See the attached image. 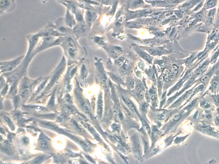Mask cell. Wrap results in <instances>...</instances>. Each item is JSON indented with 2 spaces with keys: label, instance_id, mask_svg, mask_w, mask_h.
<instances>
[{
  "label": "cell",
  "instance_id": "9",
  "mask_svg": "<svg viewBox=\"0 0 219 164\" xmlns=\"http://www.w3.org/2000/svg\"><path fill=\"white\" fill-rule=\"evenodd\" d=\"M25 56L22 55L8 61H1L0 63L1 73H9L13 71L22 62Z\"/></svg>",
  "mask_w": 219,
  "mask_h": 164
},
{
  "label": "cell",
  "instance_id": "56",
  "mask_svg": "<svg viewBox=\"0 0 219 164\" xmlns=\"http://www.w3.org/2000/svg\"><path fill=\"white\" fill-rule=\"evenodd\" d=\"M142 4H143V2L142 0H137V1H135L133 3V6L134 7H137V6L141 5Z\"/></svg>",
  "mask_w": 219,
  "mask_h": 164
},
{
  "label": "cell",
  "instance_id": "7",
  "mask_svg": "<svg viewBox=\"0 0 219 164\" xmlns=\"http://www.w3.org/2000/svg\"><path fill=\"white\" fill-rule=\"evenodd\" d=\"M193 127L196 130L206 136L219 139V135L215 126L199 121L197 124L193 125Z\"/></svg>",
  "mask_w": 219,
  "mask_h": 164
},
{
  "label": "cell",
  "instance_id": "8",
  "mask_svg": "<svg viewBox=\"0 0 219 164\" xmlns=\"http://www.w3.org/2000/svg\"><path fill=\"white\" fill-rule=\"evenodd\" d=\"M219 68V59L216 63L212 66H210L208 69L201 76V77L197 79L194 82L193 87H195L196 86L200 84H203L205 86V88L206 89L209 83L210 79L212 78V76L214 75L217 70Z\"/></svg>",
  "mask_w": 219,
  "mask_h": 164
},
{
  "label": "cell",
  "instance_id": "16",
  "mask_svg": "<svg viewBox=\"0 0 219 164\" xmlns=\"http://www.w3.org/2000/svg\"><path fill=\"white\" fill-rule=\"evenodd\" d=\"M193 87H192L191 88L185 91L184 93H183L182 95L179 98L176 100L175 102H173L170 107H169V109H176L179 107L181 106L183 103L185 101L186 102L187 100L189 98L191 95L193 90Z\"/></svg>",
  "mask_w": 219,
  "mask_h": 164
},
{
  "label": "cell",
  "instance_id": "22",
  "mask_svg": "<svg viewBox=\"0 0 219 164\" xmlns=\"http://www.w3.org/2000/svg\"><path fill=\"white\" fill-rule=\"evenodd\" d=\"M203 96L208 100L216 107H219V93L212 94L206 90L203 94Z\"/></svg>",
  "mask_w": 219,
  "mask_h": 164
},
{
  "label": "cell",
  "instance_id": "52",
  "mask_svg": "<svg viewBox=\"0 0 219 164\" xmlns=\"http://www.w3.org/2000/svg\"><path fill=\"white\" fill-rule=\"evenodd\" d=\"M142 124H143V125L146 128V130L148 131V132L149 133L150 132V125H149L148 123L146 122V121L144 120V119H142Z\"/></svg>",
  "mask_w": 219,
  "mask_h": 164
},
{
  "label": "cell",
  "instance_id": "37",
  "mask_svg": "<svg viewBox=\"0 0 219 164\" xmlns=\"http://www.w3.org/2000/svg\"><path fill=\"white\" fill-rule=\"evenodd\" d=\"M56 88H55V89L52 92V95H51V98H50V99L48 101V103H47V107L50 109H53L55 105V92L56 90Z\"/></svg>",
  "mask_w": 219,
  "mask_h": 164
},
{
  "label": "cell",
  "instance_id": "35",
  "mask_svg": "<svg viewBox=\"0 0 219 164\" xmlns=\"http://www.w3.org/2000/svg\"><path fill=\"white\" fill-rule=\"evenodd\" d=\"M1 116L2 118L3 119L4 121L7 124L8 126L10 127V128L11 129V130H12V131L14 130L15 129V127L14 124V123H13V122H12L11 118H10V117H8V116H6L5 115L2 114H1Z\"/></svg>",
  "mask_w": 219,
  "mask_h": 164
},
{
  "label": "cell",
  "instance_id": "25",
  "mask_svg": "<svg viewBox=\"0 0 219 164\" xmlns=\"http://www.w3.org/2000/svg\"><path fill=\"white\" fill-rule=\"evenodd\" d=\"M1 151L4 153L9 156L13 154L14 148L12 144L10 143L9 140L4 141L3 143L1 144Z\"/></svg>",
  "mask_w": 219,
  "mask_h": 164
},
{
  "label": "cell",
  "instance_id": "31",
  "mask_svg": "<svg viewBox=\"0 0 219 164\" xmlns=\"http://www.w3.org/2000/svg\"><path fill=\"white\" fill-rule=\"evenodd\" d=\"M102 94H100L99 96L97 106V114L99 118H101L103 114V102L102 100Z\"/></svg>",
  "mask_w": 219,
  "mask_h": 164
},
{
  "label": "cell",
  "instance_id": "20",
  "mask_svg": "<svg viewBox=\"0 0 219 164\" xmlns=\"http://www.w3.org/2000/svg\"><path fill=\"white\" fill-rule=\"evenodd\" d=\"M198 106L203 110L204 112H214L216 110V107L204 97L199 100Z\"/></svg>",
  "mask_w": 219,
  "mask_h": 164
},
{
  "label": "cell",
  "instance_id": "51",
  "mask_svg": "<svg viewBox=\"0 0 219 164\" xmlns=\"http://www.w3.org/2000/svg\"><path fill=\"white\" fill-rule=\"evenodd\" d=\"M170 4H178L181 3L185 0H167Z\"/></svg>",
  "mask_w": 219,
  "mask_h": 164
},
{
  "label": "cell",
  "instance_id": "3",
  "mask_svg": "<svg viewBox=\"0 0 219 164\" xmlns=\"http://www.w3.org/2000/svg\"><path fill=\"white\" fill-rule=\"evenodd\" d=\"M39 123L42 126H43L45 128L51 129L57 133L62 134L67 136L74 141H75L76 143L79 144V145L86 151L89 152L91 150V146H90L89 143H87L85 141L81 139L76 136L73 134L68 133L63 129L58 126L55 124H54V123L51 122H46V121H40Z\"/></svg>",
  "mask_w": 219,
  "mask_h": 164
},
{
  "label": "cell",
  "instance_id": "14",
  "mask_svg": "<svg viewBox=\"0 0 219 164\" xmlns=\"http://www.w3.org/2000/svg\"><path fill=\"white\" fill-rule=\"evenodd\" d=\"M55 24L57 30L64 36H74L72 29L68 27L65 24L64 18H61L58 19L55 22Z\"/></svg>",
  "mask_w": 219,
  "mask_h": 164
},
{
  "label": "cell",
  "instance_id": "54",
  "mask_svg": "<svg viewBox=\"0 0 219 164\" xmlns=\"http://www.w3.org/2000/svg\"><path fill=\"white\" fill-rule=\"evenodd\" d=\"M0 83H1V88H2L3 87H4V86L6 84V82L5 79H4V76H1V81H0Z\"/></svg>",
  "mask_w": 219,
  "mask_h": 164
},
{
  "label": "cell",
  "instance_id": "61",
  "mask_svg": "<svg viewBox=\"0 0 219 164\" xmlns=\"http://www.w3.org/2000/svg\"><path fill=\"white\" fill-rule=\"evenodd\" d=\"M47 0H45V1H47Z\"/></svg>",
  "mask_w": 219,
  "mask_h": 164
},
{
  "label": "cell",
  "instance_id": "11",
  "mask_svg": "<svg viewBox=\"0 0 219 164\" xmlns=\"http://www.w3.org/2000/svg\"><path fill=\"white\" fill-rule=\"evenodd\" d=\"M219 42V30L214 28L208 34L207 39L204 49L211 53Z\"/></svg>",
  "mask_w": 219,
  "mask_h": 164
},
{
  "label": "cell",
  "instance_id": "41",
  "mask_svg": "<svg viewBox=\"0 0 219 164\" xmlns=\"http://www.w3.org/2000/svg\"><path fill=\"white\" fill-rule=\"evenodd\" d=\"M191 134V133H189L185 136H183L177 137L175 140L174 143L176 144H180L182 143L186 139L188 138Z\"/></svg>",
  "mask_w": 219,
  "mask_h": 164
},
{
  "label": "cell",
  "instance_id": "50",
  "mask_svg": "<svg viewBox=\"0 0 219 164\" xmlns=\"http://www.w3.org/2000/svg\"><path fill=\"white\" fill-rule=\"evenodd\" d=\"M21 142L24 145H28L29 144L30 140L28 138L24 136L21 138Z\"/></svg>",
  "mask_w": 219,
  "mask_h": 164
},
{
  "label": "cell",
  "instance_id": "26",
  "mask_svg": "<svg viewBox=\"0 0 219 164\" xmlns=\"http://www.w3.org/2000/svg\"><path fill=\"white\" fill-rule=\"evenodd\" d=\"M84 62V59L83 58L79 62V64L80 65V77H81V79L83 81L86 79V77L88 76V74H89V69H88V66Z\"/></svg>",
  "mask_w": 219,
  "mask_h": 164
},
{
  "label": "cell",
  "instance_id": "62",
  "mask_svg": "<svg viewBox=\"0 0 219 164\" xmlns=\"http://www.w3.org/2000/svg\"></svg>",
  "mask_w": 219,
  "mask_h": 164
},
{
  "label": "cell",
  "instance_id": "45",
  "mask_svg": "<svg viewBox=\"0 0 219 164\" xmlns=\"http://www.w3.org/2000/svg\"><path fill=\"white\" fill-rule=\"evenodd\" d=\"M94 40L95 42L99 45H102L104 43L103 39L101 37H98V36H95L94 38Z\"/></svg>",
  "mask_w": 219,
  "mask_h": 164
},
{
  "label": "cell",
  "instance_id": "6",
  "mask_svg": "<svg viewBox=\"0 0 219 164\" xmlns=\"http://www.w3.org/2000/svg\"><path fill=\"white\" fill-rule=\"evenodd\" d=\"M217 12L216 7L208 11L203 24L196 30L195 32L204 33L208 34L213 30L214 28Z\"/></svg>",
  "mask_w": 219,
  "mask_h": 164
},
{
  "label": "cell",
  "instance_id": "1",
  "mask_svg": "<svg viewBox=\"0 0 219 164\" xmlns=\"http://www.w3.org/2000/svg\"><path fill=\"white\" fill-rule=\"evenodd\" d=\"M60 46L64 51V56L67 59L68 66H71L79 62L83 57L85 49L79 45L77 38L74 36H63Z\"/></svg>",
  "mask_w": 219,
  "mask_h": 164
},
{
  "label": "cell",
  "instance_id": "17",
  "mask_svg": "<svg viewBox=\"0 0 219 164\" xmlns=\"http://www.w3.org/2000/svg\"><path fill=\"white\" fill-rule=\"evenodd\" d=\"M16 6L14 0H1V15L13 11L14 10Z\"/></svg>",
  "mask_w": 219,
  "mask_h": 164
},
{
  "label": "cell",
  "instance_id": "10",
  "mask_svg": "<svg viewBox=\"0 0 219 164\" xmlns=\"http://www.w3.org/2000/svg\"><path fill=\"white\" fill-rule=\"evenodd\" d=\"M27 38L28 42V51L23 61L27 64H29L30 63V62L29 61V58L31 55L32 53L36 49L38 45L40 37L37 36V33H35L28 35Z\"/></svg>",
  "mask_w": 219,
  "mask_h": 164
},
{
  "label": "cell",
  "instance_id": "12",
  "mask_svg": "<svg viewBox=\"0 0 219 164\" xmlns=\"http://www.w3.org/2000/svg\"><path fill=\"white\" fill-rule=\"evenodd\" d=\"M37 34L40 38L47 36H55L57 37L65 36L57 30L55 26V24L52 22H48L47 25L42 30L37 33Z\"/></svg>",
  "mask_w": 219,
  "mask_h": 164
},
{
  "label": "cell",
  "instance_id": "59",
  "mask_svg": "<svg viewBox=\"0 0 219 164\" xmlns=\"http://www.w3.org/2000/svg\"><path fill=\"white\" fill-rule=\"evenodd\" d=\"M57 1H58V2H59L60 3L62 4V3L67 1L68 0H57Z\"/></svg>",
  "mask_w": 219,
  "mask_h": 164
},
{
  "label": "cell",
  "instance_id": "30",
  "mask_svg": "<svg viewBox=\"0 0 219 164\" xmlns=\"http://www.w3.org/2000/svg\"><path fill=\"white\" fill-rule=\"evenodd\" d=\"M135 51L137 52V54L141 57L142 58L144 59L146 61L148 62L149 63H151L152 58V57L150 55L145 52V51H142L141 49L138 48L137 47H134Z\"/></svg>",
  "mask_w": 219,
  "mask_h": 164
},
{
  "label": "cell",
  "instance_id": "48",
  "mask_svg": "<svg viewBox=\"0 0 219 164\" xmlns=\"http://www.w3.org/2000/svg\"><path fill=\"white\" fill-rule=\"evenodd\" d=\"M116 117H117V119L119 121H123L124 119V116L123 114L122 113V112L120 110H117L116 112Z\"/></svg>",
  "mask_w": 219,
  "mask_h": 164
},
{
  "label": "cell",
  "instance_id": "39",
  "mask_svg": "<svg viewBox=\"0 0 219 164\" xmlns=\"http://www.w3.org/2000/svg\"><path fill=\"white\" fill-rule=\"evenodd\" d=\"M48 80H49V77H47L44 79L43 81L41 83L39 87L37 88V91H36V93H40L41 91H43V89H44V88L47 85V82H48Z\"/></svg>",
  "mask_w": 219,
  "mask_h": 164
},
{
  "label": "cell",
  "instance_id": "40",
  "mask_svg": "<svg viewBox=\"0 0 219 164\" xmlns=\"http://www.w3.org/2000/svg\"><path fill=\"white\" fill-rule=\"evenodd\" d=\"M30 92V88H24L20 89L19 95L21 99L24 98L28 95Z\"/></svg>",
  "mask_w": 219,
  "mask_h": 164
},
{
  "label": "cell",
  "instance_id": "33",
  "mask_svg": "<svg viewBox=\"0 0 219 164\" xmlns=\"http://www.w3.org/2000/svg\"><path fill=\"white\" fill-rule=\"evenodd\" d=\"M50 156L47 155L46 154H41L38 156L37 157L35 158L32 162L31 163L33 164H40L43 163L44 161L46 160V159H48L50 157Z\"/></svg>",
  "mask_w": 219,
  "mask_h": 164
},
{
  "label": "cell",
  "instance_id": "58",
  "mask_svg": "<svg viewBox=\"0 0 219 164\" xmlns=\"http://www.w3.org/2000/svg\"><path fill=\"white\" fill-rule=\"evenodd\" d=\"M215 112L219 115V107L216 108V110H215Z\"/></svg>",
  "mask_w": 219,
  "mask_h": 164
},
{
  "label": "cell",
  "instance_id": "49",
  "mask_svg": "<svg viewBox=\"0 0 219 164\" xmlns=\"http://www.w3.org/2000/svg\"><path fill=\"white\" fill-rule=\"evenodd\" d=\"M9 85L8 84H6L4 87H3V89H1V96H3L6 94L9 89Z\"/></svg>",
  "mask_w": 219,
  "mask_h": 164
},
{
  "label": "cell",
  "instance_id": "53",
  "mask_svg": "<svg viewBox=\"0 0 219 164\" xmlns=\"http://www.w3.org/2000/svg\"><path fill=\"white\" fill-rule=\"evenodd\" d=\"M144 88L143 85L141 83H139L136 85V90L138 92H142L144 90Z\"/></svg>",
  "mask_w": 219,
  "mask_h": 164
},
{
  "label": "cell",
  "instance_id": "36",
  "mask_svg": "<svg viewBox=\"0 0 219 164\" xmlns=\"http://www.w3.org/2000/svg\"><path fill=\"white\" fill-rule=\"evenodd\" d=\"M218 1V0H207L203 7L207 10L216 7Z\"/></svg>",
  "mask_w": 219,
  "mask_h": 164
},
{
  "label": "cell",
  "instance_id": "28",
  "mask_svg": "<svg viewBox=\"0 0 219 164\" xmlns=\"http://www.w3.org/2000/svg\"><path fill=\"white\" fill-rule=\"evenodd\" d=\"M203 0H188L181 5V9L191 10Z\"/></svg>",
  "mask_w": 219,
  "mask_h": 164
},
{
  "label": "cell",
  "instance_id": "5",
  "mask_svg": "<svg viewBox=\"0 0 219 164\" xmlns=\"http://www.w3.org/2000/svg\"><path fill=\"white\" fill-rule=\"evenodd\" d=\"M67 59L65 56L62 57V59L52 74V75L49 76V83L45 86L44 91L42 94L45 93L46 91L52 88L58 82L63 73L65 71L67 65Z\"/></svg>",
  "mask_w": 219,
  "mask_h": 164
},
{
  "label": "cell",
  "instance_id": "32",
  "mask_svg": "<svg viewBox=\"0 0 219 164\" xmlns=\"http://www.w3.org/2000/svg\"><path fill=\"white\" fill-rule=\"evenodd\" d=\"M185 82L184 81L183 79L182 78H181L179 79V81L177 82L176 84L173 87L170 89L169 91V92L168 93L167 95H171L172 93H174L176 91H179L181 88H182L183 86L184 85V83Z\"/></svg>",
  "mask_w": 219,
  "mask_h": 164
},
{
  "label": "cell",
  "instance_id": "13",
  "mask_svg": "<svg viewBox=\"0 0 219 164\" xmlns=\"http://www.w3.org/2000/svg\"><path fill=\"white\" fill-rule=\"evenodd\" d=\"M89 27L86 22L77 23L72 28L74 35L77 40L85 37L88 34Z\"/></svg>",
  "mask_w": 219,
  "mask_h": 164
},
{
  "label": "cell",
  "instance_id": "38",
  "mask_svg": "<svg viewBox=\"0 0 219 164\" xmlns=\"http://www.w3.org/2000/svg\"><path fill=\"white\" fill-rule=\"evenodd\" d=\"M165 50H162L161 49H151L149 50V52L153 55H161L165 54Z\"/></svg>",
  "mask_w": 219,
  "mask_h": 164
},
{
  "label": "cell",
  "instance_id": "44",
  "mask_svg": "<svg viewBox=\"0 0 219 164\" xmlns=\"http://www.w3.org/2000/svg\"><path fill=\"white\" fill-rule=\"evenodd\" d=\"M21 98L19 96V95L14 96V105L15 108L17 107L18 104H19V102H20V100H21Z\"/></svg>",
  "mask_w": 219,
  "mask_h": 164
},
{
  "label": "cell",
  "instance_id": "4",
  "mask_svg": "<svg viewBox=\"0 0 219 164\" xmlns=\"http://www.w3.org/2000/svg\"><path fill=\"white\" fill-rule=\"evenodd\" d=\"M62 37H55L47 36L42 37V40L38 44L36 49L32 53L29 58V61L31 62L33 58L40 52L53 47L60 46L62 40Z\"/></svg>",
  "mask_w": 219,
  "mask_h": 164
},
{
  "label": "cell",
  "instance_id": "2",
  "mask_svg": "<svg viewBox=\"0 0 219 164\" xmlns=\"http://www.w3.org/2000/svg\"><path fill=\"white\" fill-rule=\"evenodd\" d=\"M210 66V58L209 57H208L191 73V77H189L187 81L184 83L182 89L179 92H177L174 96L170 98L169 100H168V104L173 102L181 94L188 90L190 88L193 87L194 86V82L198 78L201 77L206 71Z\"/></svg>",
  "mask_w": 219,
  "mask_h": 164
},
{
  "label": "cell",
  "instance_id": "55",
  "mask_svg": "<svg viewBox=\"0 0 219 164\" xmlns=\"http://www.w3.org/2000/svg\"><path fill=\"white\" fill-rule=\"evenodd\" d=\"M148 107V104H147V103H146V102H144V103H142V106H141V110L142 111V112H146V111L147 110Z\"/></svg>",
  "mask_w": 219,
  "mask_h": 164
},
{
  "label": "cell",
  "instance_id": "57",
  "mask_svg": "<svg viewBox=\"0 0 219 164\" xmlns=\"http://www.w3.org/2000/svg\"><path fill=\"white\" fill-rule=\"evenodd\" d=\"M157 63L160 66H163L165 64V61H163V60H159L157 62Z\"/></svg>",
  "mask_w": 219,
  "mask_h": 164
},
{
  "label": "cell",
  "instance_id": "19",
  "mask_svg": "<svg viewBox=\"0 0 219 164\" xmlns=\"http://www.w3.org/2000/svg\"><path fill=\"white\" fill-rule=\"evenodd\" d=\"M51 140L43 133H41L38 139L39 147L44 151L50 150L51 148Z\"/></svg>",
  "mask_w": 219,
  "mask_h": 164
},
{
  "label": "cell",
  "instance_id": "46",
  "mask_svg": "<svg viewBox=\"0 0 219 164\" xmlns=\"http://www.w3.org/2000/svg\"><path fill=\"white\" fill-rule=\"evenodd\" d=\"M65 100H66V102H67L68 104L72 105V103H72L73 101H72V98L70 95L69 94H66L65 97Z\"/></svg>",
  "mask_w": 219,
  "mask_h": 164
},
{
  "label": "cell",
  "instance_id": "60",
  "mask_svg": "<svg viewBox=\"0 0 219 164\" xmlns=\"http://www.w3.org/2000/svg\"><path fill=\"white\" fill-rule=\"evenodd\" d=\"M217 132H218V134L219 135V127H218V128H217Z\"/></svg>",
  "mask_w": 219,
  "mask_h": 164
},
{
  "label": "cell",
  "instance_id": "42",
  "mask_svg": "<svg viewBox=\"0 0 219 164\" xmlns=\"http://www.w3.org/2000/svg\"><path fill=\"white\" fill-rule=\"evenodd\" d=\"M122 51L123 50L121 47H115L111 50V54L112 55L113 57H115L121 54Z\"/></svg>",
  "mask_w": 219,
  "mask_h": 164
},
{
  "label": "cell",
  "instance_id": "18",
  "mask_svg": "<svg viewBox=\"0 0 219 164\" xmlns=\"http://www.w3.org/2000/svg\"><path fill=\"white\" fill-rule=\"evenodd\" d=\"M204 112L202 108L197 107L194 110L187 119L190 120L191 122L192 123V124L193 125L199 122Z\"/></svg>",
  "mask_w": 219,
  "mask_h": 164
},
{
  "label": "cell",
  "instance_id": "47",
  "mask_svg": "<svg viewBox=\"0 0 219 164\" xmlns=\"http://www.w3.org/2000/svg\"><path fill=\"white\" fill-rule=\"evenodd\" d=\"M110 76L112 78L113 80H114L116 82H119L120 83L122 81L121 78L119 76L114 74L111 73L110 74Z\"/></svg>",
  "mask_w": 219,
  "mask_h": 164
},
{
  "label": "cell",
  "instance_id": "34",
  "mask_svg": "<svg viewBox=\"0 0 219 164\" xmlns=\"http://www.w3.org/2000/svg\"><path fill=\"white\" fill-rule=\"evenodd\" d=\"M122 98H123V100L124 101V102H125V104L128 106V107L130 108V110H132L133 111L135 112L136 113L137 112V110L136 109L135 106L130 99L126 97L124 95L122 96Z\"/></svg>",
  "mask_w": 219,
  "mask_h": 164
},
{
  "label": "cell",
  "instance_id": "29",
  "mask_svg": "<svg viewBox=\"0 0 219 164\" xmlns=\"http://www.w3.org/2000/svg\"><path fill=\"white\" fill-rule=\"evenodd\" d=\"M210 66L214 65L219 59V42L212 50L209 55Z\"/></svg>",
  "mask_w": 219,
  "mask_h": 164
},
{
  "label": "cell",
  "instance_id": "21",
  "mask_svg": "<svg viewBox=\"0 0 219 164\" xmlns=\"http://www.w3.org/2000/svg\"><path fill=\"white\" fill-rule=\"evenodd\" d=\"M64 21L67 26L70 28L72 29L77 24V20L75 17L69 10L67 9L66 14L64 18Z\"/></svg>",
  "mask_w": 219,
  "mask_h": 164
},
{
  "label": "cell",
  "instance_id": "27",
  "mask_svg": "<svg viewBox=\"0 0 219 164\" xmlns=\"http://www.w3.org/2000/svg\"><path fill=\"white\" fill-rule=\"evenodd\" d=\"M96 17V13L91 10H87L85 12L84 18L86 23L91 28Z\"/></svg>",
  "mask_w": 219,
  "mask_h": 164
},
{
  "label": "cell",
  "instance_id": "23",
  "mask_svg": "<svg viewBox=\"0 0 219 164\" xmlns=\"http://www.w3.org/2000/svg\"><path fill=\"white\" fill-rule=\"evenodd\" d=\"M207 12V10L203 7L198 12L194 13L190 16L192 19H194L198 23H203L206 16Z\"/></svg>",
  "mask_w": 219,
  "mask_h": 164
},
{
  "label": "cell",
  "instance_id": "24",
  "mask_svg": "<svg viewBox=\"0 0 219 164\" xmlns=\"http://www.w3.org/2000/svg\"><path fill=\"white\" fill-rule=\"evenodd\" d=\"M193 90L192 92L191 95V96L189 98L188 100L185 102V103L183 105V106L184 107V106L188 104V102H190L192 99L196 95L200 93L201 95H203L204 94V92L206 91V88H205V86L203 84H200L196 86V87H194Z\"/></svg>",
  "mask_w": 219,
  "mask_h": 164
},
{
  "label": "cell",
  "instance_id": "15",
  "mask_svg": "<svg viewBox=\"0 0 219 164\" xmlns=\"http://www.w3.org/2000/svg\"><path fill=\"white\" fill-rule=\"evenodd\" d=\"M209 86L207 91L211 94L219 93V68L212 76L209 83Z\"/></svg>",
  "mask_w": 219,
  "mask_h": 164
},
{
  "label": "cell",
  "instance_id": "43",
  "mask_svg": "<svg viewBox=\"0 0 219 164\" xmlns=\"http://www.w3.org/2000/svg\"><path fill=\"white\" fill-rule=\"evenodd\" d=\"M214 124L216 128L219 127V115L215 111L214 112Z\"/></svg>",
  "mask_w": 219,
  "mask_h": 164
}]
</instances>
